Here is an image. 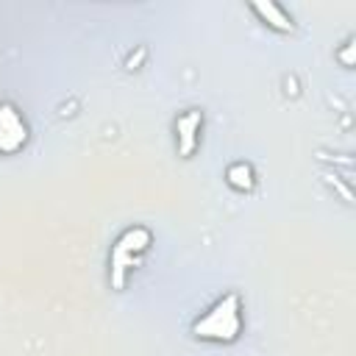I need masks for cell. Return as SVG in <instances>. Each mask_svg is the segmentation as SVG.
Wrapping results in <instances>:
<instances>
[{"mask_svg":"<svg viewBox=\"0 0 356 356\" xmlns=\"http://www.w3.org/2000/svg\"><path fill=\"white\" fill-rule=\"evenodd\" d=\"M225 181L228 186H234L236 192H250L256 186V172L248 161H234L228 170H225Z\"/></svg>","mask_w":356,"mask_h":356,"instance_id":"obj_6","label":"cell"},{"mask_svg":"<svg viewBox=\"0 0 356 356\" xmlns=\"http://www.w3.org/2000/svg\"><path fill=\"white\" fill-rule=\"evenodd\" d=\"M250 8L270 25V28H275V31H281V33H289V31H295V22H292V17L278 6V3H250Z\"/></svg>","mask_w":356,"mask_h":356,"instance_id":"obj_5","label":"cell"},{"mask_svg":"<svg viewBox=\"0 0 356 356\" xmlns=\"http://www.w3.org/2000/svg\"><path fill=\"white\" fill-rule=\"evenodd\" d=\"M192 334L206 342H236L242 334V300L236 292L222 295L209 312L192 323Z\"/></svg>","mask_w":356,"mask_h":356,"instance_id":"obj_1","label":"cell"},{"mask_svg":"<svg viewBox=\"0 0 356 356\" xmlns=\"http://www.w3.org/2000/svg\"><path fill=\"white\" fill-rule=\"evenodd\" d=\"M28 142V125L11 103H0V153H14Z\"/></svg>","mask_w":356,"mask_h":356,"instance_id":"obj_3","label":"cell"},{"mask_svg":"<svg viewBox=\"0 0 356 356\" xmlns=\"http://www.w3.org/2000/svg\"><path fill=\"white\" fill-rule=\"evenodd\" d=\"M200 131H203V111L189 108V111L178 114V120H175V147L184 159H189L197 150Z\"/></svg>","mask_w":356,"mask_h":356,"instance_id":"obj_4","label":"cell"},{"mask_svg":"<svg viewBox=\"0 0 356 356\" xmlns=\"http://www.w3.org/2000/svg\"><path fill=\"white\" fill-rule=\"evenodd\" d=\"M150 242H153V234L145 225H134L120 234V239L111 245V253H108V278L114 289L125 286L128 273L142 264V256L147 253Z\"/></svg>","mask_w":356,"mask_h":356,"instance_id":"obj_2","label":"cell"}]
</instances>
